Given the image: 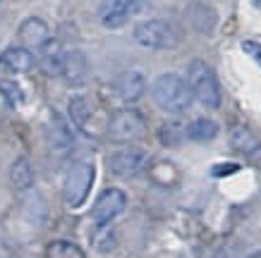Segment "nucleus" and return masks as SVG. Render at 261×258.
<instances>
[{"label":"nucleus","mask_w":261,"mask_h":258,"mask_svg":"<svg viewBox=\"0 0 261 258\" xmlns=\"http://www.w3.org/2000/svg\"><path fill=\"white\" fill-rule=\"evenodd\" d=\"M151 94H153L156 105L170 115H182L185 110H190L194 101L190 81H185L177 74H161L151 86Z\"/></svg>","instance_id":"1"},{"label":"nucleus","mask_w":261,"mask_h":258,"mask_svg":"<svg viewBox=\"0 0 261 258\" xmlns=\"http://www.w3.org/2000/svg\"><path fill=\"white\" fill-rule=\"evenodd\" d=\"M132 36L139 46L149 50H168L177 46L182 39L180 29L168 19H144L135 26Z\"/></svg>","instance_id":"2"},{"label":"nucleus","mask_w":261,"mask_h":258,"mask_svg":"<svg viewBox=\"0 0 261 258\" xmlns=\"http://www.w3.org/2000/svg\"><path fill=\"white\" fill-rule=\"evenodd\" d=\"M190 86L192 94L201 105L216 110L221 105V84L211 65L204 60H192L190 63Z\"/></svg>","instance_id":"3"},{"label":"nucleus","mask_w":261,"mask_h":258,"mask_svg":"<svg viewBox=\"0 0 261 258\" xmlns=\"http://www.w3.org/2000/svg\"><path fill=\"white\" fill-rule=\"evenodd\" d=\"M151 8V0H103L98 5V19L106 29H120L135 15Z\"/></svg>","instance_id":"4"},{"label":"nucleus","mask_w":261,"mask_h":258,"mask_svg":"<svg viewBox=\"0 0 261 258\" xmlns=\"http://www.w3.org/2000/svg\"><path fill=\"white\" fill-rule=\"evenodd\" d=\"M94 165L91 163H77L72 165L67 177H65V187H63V194H65V204L70 208H80L84 201H87L89 191H91V184H94Z\"/></svg>","instance_id":"5"},{"label":"nucleus","mask_w":261,"mask_h":258,"mask_svg":"<svg viewBox=\"0 0 261 258\" xmlns=\"http://www.w3.org/2000/svg\"><path fill=\"white\" fill-rule=\"evenodd\" d=\"M106 134L111 141H135L146 134V120L139 110H118L113 112L108 125H106Z\"/></svg>","instance_id":"6"},{"label":"nucleus","mask_w":261,"mask_h":258,"mask_svg":"<svg viewBox=\"0 0 261 258\" xmlns=\"http://www.w3.org/2000/svg\"><path fill=\"white\" fill-rule=\"evenodd\" d=\"M146 165H149V153L137 146L118 149L108 156V170L113 177H120V180H132L137 175H142Z\"/></svg>","instance_id":"7"},{"label":"nucleus","mask_w":261,"mask_h":258,"mask_svg":"<svg viewBox=\"0 0 261 258\" xmlns=\"http://www.w3.org/2000/svg\"><path fill=\"white\" fill-rule=\"evenodd\" d=\"M127 208V194L122 189H106L98 198H96L94 208H91V218L96 225H111L120 213Z\"/></svg>","instance_id":"8"},{"label":"nucleus","mask_w":261,"mask_h":258,"mask_svg":"<svg viewBox=\"0 0 261 258\" xmlns=\"http://www.w3.org/2000/svg\"><path fill=\"white\" fill-rule=\"evenodd\" d=\"M19 41H22L24 48L41 53V50H46L53 43V34H50V26L41 17H29L19 26Z\"/></svg>","instance_id":"9"},{"label":"nucleus","mask_w":261,"mask_h":258,"mask_svg":"<svg viewBox=\"0 0 261 258\" xmlns=\"http://www.w3.org/2000/svg\"><path fill=\"white\" fill-rule=\"evenodd\" d=\"M144 91H146V79H144L142 72H137V70L122 72V74L113 81V94L122 103L139 101L144 96Z\"/></svg>","instance_id":"10"},{"label":"nucleus","mask_w":261,"mask_h":258,"mask_svg":"<svg viewBox=\"0 0 261 258\" xmlns=\"http://www.w3.org/2000/svg\"><path fill=\"white\" fill-rule=\"evenodd\" d=\"M60 77L67 84H84L89 77V63L82 50H65L60 63Z\"/></svg>","instance_id":"11"},{"label":"nucleus","mask_w":261,"mask_h":258,"mask_svg":"<svg viewBox=\"0 0 261 258\" xmlns=\"http://www.w3.org/2000/svg\"><path fill=\"white\" fill-rule=\"evenodd\" d=\"M70 118L80 132L89 134V136H94V134L98 132V129H96V108L84 96H77V98L70 101Z\"/></svg>","instance_id":"12"},{"label":"nucleus","mask_w":261,"mask_h":258,"mask_svg":"<svg viewBox=\"0 0 261 258\" xmlns=\"http://www.w3.org/2000/svg\"><path fill=\"white\" fill-rule=\"evenodd\" d=\"M34 53L29 48L24 46H12V48H5L0 53V65L10 72H29L34 67Z\"/></svg>","instance_id":"13"},{"label":"nucleus","mask_w":261,"mask_h":258,"mask_svg":"<svg viewBox=\"0 0 261 258\" xmlns=\"http://www.w3.org/2000/svg\"><path fill=\"white\" fill-rule=\"evenodd\" d=\"M48 139H50V149L56 151V153H60V156L70 153L72 146H74V136H72V132L67 129L65 120L58 118V115H53V120H50V127H48Z\"/></svg>","instance_id":"14"},{"label":"nucleus","mask_w":261,"mask_h":258,"mask_svg":"<svg viewBox=\"0 0 261 258\" xmlns=\"http://www.w3.org/2000/svg\"><path fill=\"white\" fill-rule=\"evenodd\" d=\"M230 144H232V149L240 151V153H245V156L254 158L256 153H261V141L256 139V134L249 129V127H232L230 129Z\"/></svg>","instance_id":"15"},{"label":"nucleus","mask_w":261,"mask_h":258,"mask_svg":"<svg viewBox=\"0 0 261 258\" xmlns=\"http://www.w3.org/2000/svg\"><path fill=\"white\" fill-rule=\"evenodd\" d=\"M10 184L17 189V191H27L32 189L34 184V170L27 158H17L12 167H10Z\"/></svg>","instance_id":"16"},{"label":"nucleus","mask_w":261,"mask_h":258,"mask_svg":"<svg viewBox=\"0 0 261 258\" xmlns=\"http://www.w3.org/2000/svg\"><path fill=\"white\" fill-rule=\"evenodd\" d=\"M216 134H218V125L208 118H199V120H194V122L187 125V139L190 141L206 144V141L216 139Z\"/></svg>","instance_id":"17"},{"label":"nucleus","mask_w":261,"mask_h":258,"mask_svg":"<svg viewBox=\"0 0 261 258\" xmlns=\"http://www.w3.org/2000/svg\"><path fill=\"white\" fill-rule=\"evenodd\" d=\"M46 258H87V256H84V251L74 242L53 239V242L46 246Z\"/></svg>","instance_id":"18"},{"label":"nucleus","mask_w":261,"mask_h":258,"mask_svg":"<svg viewBox=\"0 0 261 258\" xmlns=\"http://www.w3.org/2000/svg\"><path fill=\"white\" fill-rule=\"evenodd\" d=\"M182 139H187V127H182L180 122H166L159 129V141L163 146H177Z\"/></svg>","instance_id":"19"},{"label":"nucleus","mask_w":261,"mask_h":258,"mask_svg":"<svg viewBox=\"0 0 261 258\" xmlns=\"http://www.w3.org/2000/svg\"><path fill=\"white\" fill-rule=\"evenodd\" d=\"M94 246L101 251V253L113 251V246H115V235H113V230L108 225H98V232L94 235Z\"/></svg>","instance_id":"20"},{"label":"nucleus","mask_w":261,"mask_h":258,"mask_svg":"<svg viewBox=\"0 0 261 258\" xmlns=\"http://www.w3.org/2000/svg\"><path fill=\"white\" fill-rule=\"evenodd\" d=\"M0 91L8 96V98H10L12 103H15V105H17V103H22V101H24L22 91H19V89H17L15 84H8V81H3V84H0Z\"/></svg>","instance_id":"21"},{"label":"nucleus","mask_w":261,"mask_h":258,"mask_svg":"<svg viewBox=\"0 0 261 258\" xmlns=\"http://www.w3.org/2000/svg\"><path fill=\"white\" fill-rule=\"evenodd\" d=\"M242 48H245V53L249 55V58H254V60L261 65V43H256V41H245Z\"/></svg>","instance_id":"22"},{"label":"nucleus","mask_w":261,"mask_h":258,"mask_svg":"<svg viewBox=\"0 0 261 258\" xmlns=\"http://www.w3.org/2000/svg\"><path fill=\"white\" fill-rule=\"evenodd\" d=\"M235 170H238V165L225 163V165H216V167H214L211 172H214L216 177H223V175H228V172H235Z\"/></svg>","instance_id":"23"},{"label":"nucleus","mask_w":261,"mask_h":258,"mask_svg":"<svg viewBox=\"0 0 261 258\" xmlns=\"http://www.w3.org/2000/svg\"><path fill=\"white\" fill-rule=\"evenodd\" d=\"M247 258H261V251H254V253H249Z\"/></svg>","instance_id":"24"},{"label":"nucleus","mask_w":261,"mask_h":258,"mask_svg":"<svg viewBox=\"0 0 261 258\" xmlns=\"http://www.w3.org/2000/svg\"><path fill=\"white\" fill-rule=\"evenodd\" d=\"M252 3H254V8H259V10H261V0H252Z\"/></svg>","instance_id":"25"}]
</instances>
